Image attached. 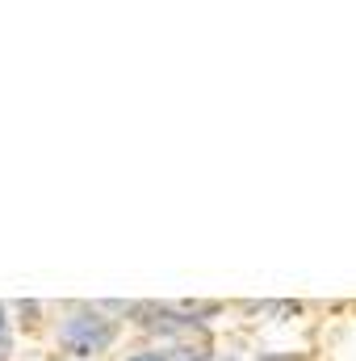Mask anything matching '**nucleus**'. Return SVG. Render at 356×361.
Here are the masks:
<instances>
[{
  "label": "nucleus",
  "instance_id": "1",
  "mask_svg": "<svg viewBox=\"0 0 356 361\" xmlns=\"http://www.w3.org/2000/svg\"><path fill=\"white\" fill-rule=\"evenodd\" d=\"M113 336H117V324L105 319L101 311H76V315H68V319L59 324V345L72 349V353H80V357L109 349Z\"/></svg>",
  "mask_w": 356,
  "mask_h": 361
},
{
  "label": "nucleus",
  "instance_id": "2",
  "mask_svg": "<svg viewBox=\"0 0 356 361\" xmlns=\"http://www.w3.org/2000/svg\"><path fill=\"white\" fill-rule=\"evenodd\" d=\"M8 349V319H4V307H0V353Z\"/></svg>",
  "mask_w": 356,
  "mask_h": 361
},
{
  "label": "nucleus",
  "instance_id": "3",
  "mask_svg": "<svg viewBox=\"0 0 356 361\" xmlns=\"http://www.w3.org/2000/svg\"><path fill=\"white\" fill-rule=\"evenodd\" d=\"M130 361H172L168 353H134Z\"/></svg>",
  "mask_w": 356,
  "mask_h": 361
}]
</instances>
